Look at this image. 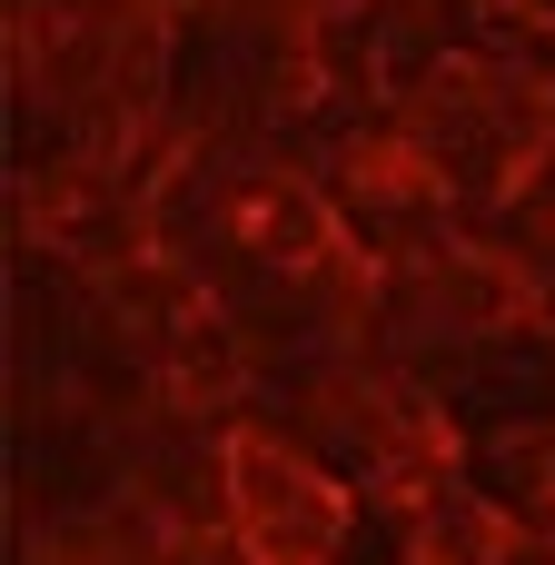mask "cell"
<instances>
[{
  "label": "cell",
  "mask_w": 555,
  "mask_h": 565,
  "mask_svg": "<svg viewBox=\"0 0 555 565\" xmlns=\"http://www.w3.org/2000/svg\"><path fill=\"white\" fill-rule=\"evenodd\" d=\"M228 507H238V536L258 565H328L338 546V487L308 457H288L278 437L228 447Z\"/></svg>",
  "instance_id": "cell-1"
},
{
  "label": "cell",
  "mask_w": 555,
  "mask_h": 565,
  "mask_svg": "<svg viewBox=\"0 0 555 565\" xmlns=\"http://www.w3.org/2000/svg\"><path fill=\"white\" fill-rule=\"evenodd\" d=\"M228 228H238V248H258V268H278V278H328V268L348 258V199H328V189L298 179V169L248 179L238 209H228Z\"/></svg>",
  "instance_id": "cell-2"
},
{
  "label": "cell",
  "mask_w": 555,
  "mask_h": 565,
  "mask_svg": "<svg viewBox=\"0 0 555 565\" xmlns=\"http://www.w3.org/2000/svg\"><path fill=\"white\" fill-rule=\"evenodd\" d=\"M367 0H288V30H338V20H357Z\"/></svg>",
  "instance_id": "cell-3"
}]
</instances>
